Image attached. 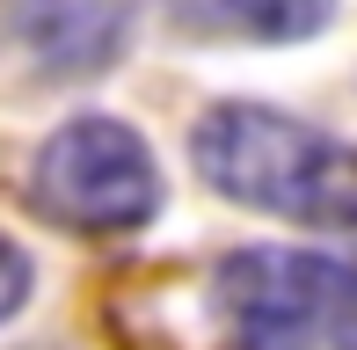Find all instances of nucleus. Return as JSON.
I'll return each mask as SVG.
<instances>
[{
	"label": "nucleus",
	"mask_w": 357,
	"mask_h": 350,
	"mask_svg": "<svg viewBox=\"0 0 357 350\" xmlns=\"http://www.w3.org/2000/svg\"><path fill=\"white\" fill-rule=\"evenodd\" d=\"M8 29L29 44L44 73H102L124 52L132 0H15Z\"/></svg>",
	"instance_id": "obj_4"
},
{
	"label": "nucleus",
	"mask_w": 357,
	"mask_h": 350,
	"mask_svg": "<svg viewBox=\"0 0 357 350\" xmlns=\"http://www.w3.org/2000/svg\"><path fill=\"white\" fill-rule=\"evenodd\" d=\"M22 299H29V256L8 241V234H0V321H8Z\"/></svg>",
	"instance_id": "obj_6"
},
{
	"label": "nucleus",
	"mask_w": 357,
	"mask_h": 350,
	"mask_svg": "<svg viewBox=\"0 0 357 350\" xmlns=\"http://www.w3.org/2000/svg\"><path fill=\"white\" fill-rule=\"evenodd\" d=\"M190 161L234 204L299 219V227H328V234L357 227V153L270 102H219L190 132Z\"/></svg>",
	"instance_id": "obj_1"
},
{
	"label": "nucleus",
	"mask_w": 357,
	"mask_h": 350,
	"mask_svg": "<svg viewBox=\"0 0 357 350\" xmlns=\"http://www.w3.org/2000/svg\"><path fill=\"white\" fill-rule=\"evenodd\" d=\"M168 15L197 37H241V44H291L328 22V0H168Z\"/></svg>",
	"instance_id": "obj_5"
},
{
	"label": "nucleus",
	"mask_w": 357,
	"mask_h": 350,
	"mask_svg": "<svg viewBox=\"0 0 357 350\" xmlns=\"http://www.w3.org/2000/svg\"><path fill=\"white\" fill-rule=\"evenodd\" d=\"M226 350H357V263L314 248H241L212 270Z\"/></svg>",
	"instance_id": "obj_2"
},
{
	"label": "nucleus",
	"mask_w": 357,
	"mask_h": 350,
	"mask_svg": "<svg viewBox=\"0 0 357 350\" xmlns=\"http://www.w3.org/2000/svg\"><path fill=\"white\" fill-rule=\"evenodd\" d=\"M29 204L66 234H139L160 212V168L117 117H73L29 161Z\"/></svg>",
	"instance_id": "obj_3"
}]
</instances>
